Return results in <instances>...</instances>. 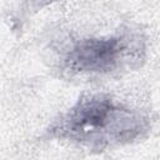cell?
Masks as SVG:
<instances>
[{
  "mask_svg": "<svg viewBox=\"0 0 160 160\" xmlns=\"http://www.w3.org/2000/svg\"><path fill=\"white\" fill-rule=\"evenodd\" d=\"M144 52L139 35L121 32L100 38H82L64 52V68L74 74H108L121 65L139 60Z\"/></svg>",
  "mask_w": 160,
  "mask_h": 160,
  "instance_id": "obj_2",
  "label": "cell"
},
{
  "mask_svg": "<svg viewBox=\"0 0 160 160\" xmlns=\"http://www.w3.org/2000/svg\"><path fill=\"white\" fill-rule=\"evenodd\" d=\"M146 115L105 94L82 95L48 128L51 138L84 145L91 150L130 144L148 134Z\"/></svg>",
  "mask_w": 160,
  "mask_h": 160,
  "instance_id": "obj_1",
  "label": "cell"
}]
</instances>
